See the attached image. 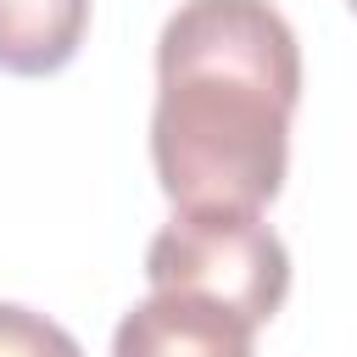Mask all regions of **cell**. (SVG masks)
Instances as JSON below:
<instances>
[{"label": "cell", "instance_id": "obj_2", "mask_svg": "<svg viewBox=\"0 0 357 357\" xmlns=\"http://www.w3.org/2000/svg\"><path fill=\"white\" fill-rule=\"evenodd\" d=\"M151 290H184L229 307L251 329L284 307L290 251L257 212H173L145 251Z\"/></svg>", "mask_w": 357, "mask_h": 357}, {"label": "cell", "instance_id": "obj_4", "mask_svg": "<svg viewBox=\"0 0 357 357\" xmlns=\"http://www.w3.org/2000/svg\"><path fill=\"white\" fill-rule=\"evenodd\" d=\"M89 28V0H0V67L17 78L61 73Z\"/></svg>", "mask_w": 357, "mask_h": 357}, {"label": "cell", "instance_id": "obj_1", "mask_svg": "<svg viewBox=\"0 0 357 357\" xmlns=\"http://www.w3.org/2000/svg\"><path fill=\"white\" fill-rule=\"evenodd\" d=\"M301 50L268 0H184L156 39L151 162L178 212H262L290 162Z\"/></svg>", "mask_w": 357, "mask_h": 357}, {"label": "cell", "instance_id": "obj_5", "mask_svg": "<svg viewBox=\"0 0 357 357\" xmlns=\"http://www.w3.org/2000/svg\"><path fill=\"white\" fill-rule=\"evenodd\" d=\"M0 357H84V351L45 312H28V307L0 301Z\"/></svg>", "mask_w": 357, "mask_h": 357}, {"label": "cell", "instance_id": "obj_3", "mask_svg": "<svg viewBox=\"0 0 357 357\" xmlns=\"http://www.w3.org/2000/svg\"><path fill=\"white\" fill-rule=\"evenodd\" d=\"M251 324L229 307L184 290H151L134 312H123L112 335V357H251Z\"/></svg>", "mask_w": 357, "mask_h": 357}]
</instances>
